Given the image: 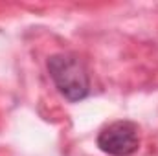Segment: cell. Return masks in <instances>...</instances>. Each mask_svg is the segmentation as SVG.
Returning <instances> with one entry per match:
<instances>
[{"label":"cell","mask_w":158,"mask_h":156,"mask_svg":"<svg viewBox=\"0 0 158 156\" xmlns=\"http://www.w3.org/2000/svg\"><path fill=\"white\" fill-rule=\"evenodd\" d=\"M48 72L55 88L64 96V99L77 103L90 92V79L85 64L76 55L55 53L48 59Z\"/></svg>","instance_id":"cell-1"},{"label":"cell","mask_w":158,"mask_h":156,"mask_svg":"<svg viewBox=\"0 0 158 156\" xmlns=\"http://www.w3.org/2000/svg\"><path fill=\"white\" fill-rule=\"evenodd\" d=\"M98 147L109 156H131L140 147L138 127L132 121H114L98 134Z\"/></svg>","instance_id":"cell-2"}]
</instances>
